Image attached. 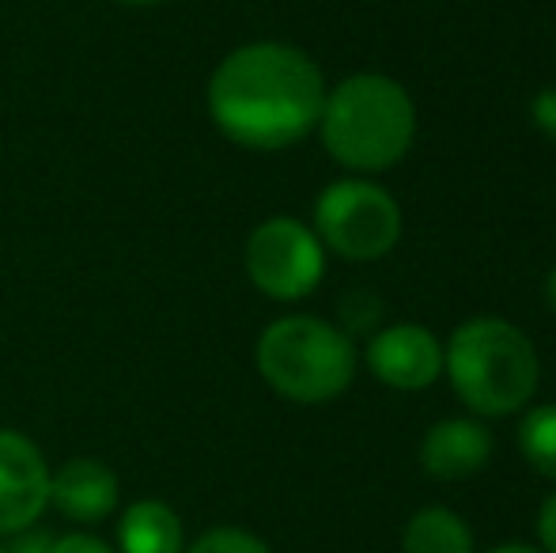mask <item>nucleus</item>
<instances>
[{
    "mask_svg": "<svg viewBox=\"0 0 556 553\" xmlns=\"http://www.w3.org/2000/svg\"><path fill=\"white\" fill-rule=\"evenodd\" d=\"M326 80L303 50L285 42H250L216 65L208 114L239 148L280 152L318 129Z\"/></svg>",
    "mask_w": 556,
    "mask_h": 553,
    "instance_id": "1",
    "label": "nucleus"
},
{
    "mask_svg": "<svg viewBox=\"0 0 556 553\" xmlns=\"http://www.w3.org/2000/svg\"><path fill=\"white\" fill-rule=\"evenodd\" d=\"M323 144L349 171H387L405 160L417 137V106L397 80L359 73L326 91Z\"/></svg>",
    "mask_w": 556,
    "mask_h": 553,
    "instance_id": "2",
    "label": "nucleus"
},
{
    "mask_svg": "<svg viewBox=\"0 0 556 553\" xmlns=\"http://www.w3.org/2000/svg\"><path fill=\"white\" fill-rule=\"evenodd\" d=\"M443 372L477 417H507L522 410L542 379L530 338L504 318L462 323L446 341Z\"/></svg>",
    "mask_w": 556,
    "mask_h": 553,
    "instance_id": "3",
    "label": "nucleus"
},
{
    "mask_svg": "<svg viewBox=\"0 0 556 553\" xmlns=\"http://www.w3.org/2000/svg\"><path fill=\"white\" fill-rule=\"evenodd\" d=\"M257 372L288 402L318 406L344 394L356 376V349L349 334L315 315H288L257 338Z\"/></svg>",
    "mask_w": 556,
    "mask_h": 553,
    "instance_id": "4",
    "label": "nucleus"
},
{
    "mask_svg": "<svg viewBox=\"0 0 556 553\" xmlns=\"http://www.w3.org/2000/svg\"><path fill=\"white\" fill-rule=\"evenodd\" d=\"M315 236L349 262H375L402 239V209L367 178H341L315 201Z\"/></svg>",
    "mask_w": 556,
    "mask_h": 553,
    "instance_id": "5",
    "label": "nucleus"
},
{
    "mask_svg": "<svg viewBox=\"0 0 556 553\" xmlns=\"http://www.w3.org/2000/svg\"><path fill=\"white\" fill-rule=\"evenodd\" d=\"M242 262H247V277L254 280L257 292L292 303L323 285L326 247L315 236V228H307L295 216H269L250 231Z\"/></svg>",
    "mask_w": 556,
    "mask_h": 553,
    "instance_id": "6",
    "label": "nucleus"
},
{
    "mask_svg": "<svg viewBox=\"0 0 556 553\" xmlns=\"http://www.w3.org/2000/svg\"><path fill=\"white\" fill-rule=\"evenodd\" d=\"M50 504V466L35 440L0 428V535L35 527Z\"/></svg>",
    "mask_w": 556,
    "mask_h": 553,
    "instance_id": "7",
    "label": "nucleus"
},
{
    "mask_svg": "<svg viewBox=\"0 0 556 553\" xmlns=\"http://www.w3.org/2000/svg\"><path fill=\"white\" fill-rule=\"evenodd\" d=\"M367 368L394 391H425L443 376V345L428 326H387L367 345Z\"/></svg>",
    "mask_w": 556,
    "mask_h": 553,
    "instance_id": "8",
    "label": "nucleus"
},
{
    "mask_svg": "<svg viewBox=\"0 0 556 553\" xmlns=\"http://www.w3.org/2000/svg\"><path fill=\"white\" fill-rule=\"evenodd\" d=\"M50 504L80 527L103 524L117 508V474L99 458H73L50 474Z\"/></svg>",
    "mask_w": 556,
    "mask_h": 553,
    "instance_id": "9",
    "label": "nucleus"
},
{
    "mask_svg": "<svg viewBox=\"0 0 556 553\" xmlns=\"http://www.w3.org/2000/svg\"><path fill=\"white\" fill-rule=\"evenodd\" d=\"M492 458V432L473 417H446L428 428L420 443V463L432 478L462 481L484 470Z\"/></svg>",
    "mask_w": 556,
    "mask_h": 553,
    "instance_id": "10",
    "label": "nucleus"
},
{
    "mask_svg": "<svg viewBox=\"0 0 556 553\" xmlns=\"http://www.w3.org/2000/svg\"><path fill=\"white\" fill-rule=\"evenodd\" d=\"M117 546L122 553H186L182 519L163 501H137L117 524Z\"/></svg>",
    "mask_w": 556,
    "mask_h": 553,
    "instance_id": "11",
    "label": "nucleus"
},
{
    "mask_svg": "<svg viewBox=\"0 0 556 553\" xmlns=\"http://www.w3.org/2000/svg\"><path fill=\"white\" fill-rule=\"evenodd\" d=\"M402 553H473V531L451 508H425L405 524Z\"/></svg>",
    "mask_w": 556,
    "mask_h": 553,
    "instance_id": "12",
    "label": "nucleus"
},
{
    "mask_svg": "<svg viewBox=\"0 0 556 553\" xmlns=\"http://www.w3.org/2000/svg\"><path fill=\"white\" fill-rule=\"evenodd\" d=\"M522 458L534 466L542 478L556 481V406H534L519 428Z\"/></svg>",
    "mask_w": 556,
    "mask_h": 553,
    "instance_id": "13",
    "label": "nucleus"
},
{
    "mask_svg": "<svg viewBox=\"0 0 556 553\" xmlns=\"http://www.w3.org/2000/svg\"><path fill=\"white\" fill-rule=\"evenodd\" d=\"M186 553H269V546L242 527H216V531L201 535Z\"/></svg>",
    "mask_w": 556,
    "mask_h": 553,
    "instance_id": "14",
    "label": "nucleus"
},
{
    "mask_svg": "<svg viewBox=\"0 0 556 553\" xmlns=\"http://www.w3.org/2000/svg\"><path fill=\"white\" fill-rule=\"evenodd\" d=\"M530 114H534V126L542 129L545 137H553V140H556V88H545L542 96L534 99Z\"/></svg>",
    "mask_w": 556,
    "mask_h": 553,
    "instance_id": "15",
    "label": "nucleus"
},
{
    "mask_svg": "<svg viewBox=\"0 0 556 553\" xmlns=\"http://www.w3.org/2000/svg\"><path fill=\"white\" fill-rule=\"evenodd\" d=\"M50 553H114L103 539L96 535H65V539H53Z\"/></svg>",
    "mask_w": 556,
    "mask_h": 553,
    "instance_id": "16",
    "label": "nucleus"
},
{
    "mask_svg": "<svg viewBox=\"0 0 556 553\" xmlns=\"http://www.w3.org/2000/svg\"><path fill=\"white\" fill-rule=\"evenodd\" d=\"M53 539L46 531H35V527H23V531L12 535V546L4 553H50Z\"/></svg>",
    "mask_w": 556,
    "mask_h": 553,
    "instance_id": "17",
    "label": "nucleus"
},
{
    "mask_svg": "<svg viewBox=\"0 0 556 553\" xmlns=\"http://www.w3.org/2000/svg\"><path fill=\"white\" fill-rule=\"evenodd\" d=\"M538 539H542L545 553H556V493L542 504V516H538Z\"/></svg>",
    "mask_w": 556,
    "mask_h": 553,
    "instance_id": "18",
    "label": "nucleus"
},
{
    "mask_svg": "<svg viewBox=\"0 0 556 553\" xmlns=\"http://www.w3.org/2000/svg\"><path fill=\"white\" fill-rule=\"evenodd\" d=\"M545 303H549L553 315H556V266L549 269V277H545Z\"/></svg>",
    "mask_w": 556,
    "mask_h": 553,
    "instance_id": "19",
    "label": "nucleus"
},
{
    "mask_svg": "<svg viewBox=\"0 0 556 553\" xmlns=\"http://www.w3.org/2000/svg\"><path fill=\"white\" fill-rule=\"evenodd\" d=\"M489 553H545V550H534V546H527V542H507V546H496Z\"/></svg>",
    "mask_w": 556,
    "mask_h": 553,
    "instance_id": "20",
    "label": "nucleus"
},
{
    "mask_svg": "<svg viewBox=\"0 0 556 553\" xmlns=\"http://www.w3.org/2000/svg\"><path fill=\"white\" fill-rule=\"evenodd\" d=\"M114 4H132V8H148V4H163V0H114Z\"/></svg>",
    "mask_w": 556,
    "mask_h": 553,
    "instance_id": "21",
    "label": "nucleus"
},
{
    "mask_svg": "<svg viewBox=\"0 0 556 553\" xmlns=\"http://www.w3.org/2000/svg\"><path fill=\"white\" fill-rule=\"evenodd\" d=\"M0 553H4V546H0Z\"/></svg>",
    "mask_w": 556,
    "mask_h": 553,
    "instance_id": "22",
    "label": "nucleus"
}]
</instances>
